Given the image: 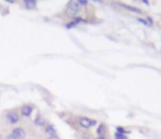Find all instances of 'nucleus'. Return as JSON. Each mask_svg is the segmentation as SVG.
Instances as JSON below:
<instances>
[{"label":"nucleus","mask_w":161,"mask_h":139,"mask_svg":"<svg viewBox=\"0 0 161 139\" xmlns=\"http://www.w3.org/2000/svg\"><path fill=\"white\" fill-rule=\"evenodd\" d=\"M12 134H13L17 139H24V138H25V130H24L23 128H15V129L12 131Z\"/></svg>","instance_id":"20e7f679"},{"label":"nucleus","mask_w":161,"mask_h":139,"mask_svg":"<svg viewBox=\"0 0 161 139\" xmlns=\"http://www.w3.org/2000/svg\"><path fill=\"white\" fill-rule=\"evenodd\" d=\"M114 139H128V136H127V134H122V133L115 131V134H114Z\"/></svg>","instance_id":"9b49d317"},{"label":"nucleus","mask_w":161,"mask_h":139,"mask_svg":"<svg viewBox=\"0 0 161 139\" xmlns=\"http://www.w3.org/2000/svg\"><path fill=\"white\" fill-rule=\"evenodd\" d=\"M76 2L81 5V7H85V5H88V0H76Z\"/></svg>","instance_id":"2eb2a0df"},{"label":"nucleus","mask_w":161,"mask_h":139,"mask_svg":"<svg viewBox=\"0 0 161 139\" xmlns=\"http://www.w3.org/2000/svg\"><path fill=\"white\" fill-rule=\"evenodd\" d=\"M7 3H10V4H13V3H15V0H5Z\"/></svg>","instance_id":"a211bd4d"},{"label":"nucleus","mask_w":161,"mask_h":139,"mask_svg":"<svg viewBox=\"0 0 161 139\" xmlns=\"http://www.w3.org/2000/svg\"><path fill=\"white\" fill-rule=\"evenodd\" d=\"M32 110H33V106H32V105H23L20 113H22L23 116L27 118V116H29V115L32 114Z\"/></svg>","instance_id":"423d86ee"},{"label":"nucleus","mask_w":161,"mask_h":139,"mask_svg":"<svg viewBox=\"0 0 161 139\" xmlns=\"http://www.w3.org/2000/svg\"><path fill=\"white\" fill-rule=\"evenodd\" d=\"M84 20L81 19V18H79V17H75L74 19H71V22L69 23V24H66V28H74V27H76L79 23H83Z\"/></svg>","instance_id":"6e6552de"},{"label":"nucleus","mask_w":161,"mask_h":139,"mask_svg":"<svg viewBox=\"0 0 161 139\" xmlns=\"http://www.w3.org/2000/svg\"><path fill=\"white\" fill-rule=\"evenodd\" d=\"M94 2H96V3H99V4H103V0H94Z\"/></svg>","instance_id":"412c9836"},{"label":"nucleus","mask_w":161,"mask_h":139,"mask_svg":"<svg viewBox=\"0 0 161 139\" xmlns=\"http://www.w3.org/2000/svg\"><path fill=\"white\" fill-rule=\"evenodd\" d=\"M7 118H8V120H9V123H10V124H15V123H18V121H19V115H18L15 111L8 113Z\"/></svg>","instance_id":"39448f33"},{"label":"nucleus","mask_w":161,"mask_h":139,"mask_svg":"<svg viewBox=\"0 0 161 139\" xmlns=\"http://www.w3.org/2000/svg\"><path fill=\"white\" fill-rule=\"evenodd\" d=\"M79 124H80L83 128L89 129V128L94 126V125L96 124V121H95L94 119H89V118H86V116H81V118L79 119Z\"/></svg>","instance_id":"7ed1b4c3"},{"label":"nucleus","mask_w":161,"mask_h":139,"mask_svg":"<svg viewBox=\"0 0 161 139\" xmlns=\"http://www.w3.org/2000/svg\"><path fill=\"white\" fill-rule=\"evenodd\" d=\"M117 131H118V133H122V134H128V133H130V131L126 130V129L122 128V126H117Z\"/></svg>","instance_id":"ddd939ff"},{"label":"nucleus","mask_w":161,"mask_h":139,"mask_svg":"<svg viewBox=\"0 0 161 139\" xmlns=\"http://www.w3.org/2000/svg\"><path fill=\"white\" fill-rule=\"evenodd\" d=\"M95 139H107V138H105V136H99V135H98V136H96Z\"/></svg>","instance_id":"aec40b11"},{"label":"nucleus","mask_w":161,"mask_h":139,"mask_svg":"<svg viewBox=\"0 0 161 139\" xmlns=\"http://www.w3.org/2000/svg\"><path fill=\"white\" fill-rule=\"evenodd\" d=\"M137 22L141 23V24H143V25H146V27H148V23H147V20L145 18H137Z\"/></svg>","instance_id":"4468645a"},{"label":"nucleus","mask_w":161,"mask_h":139,"mask_svg":"<svg viewBox=\"0 0 161 139\" xmlns=\"http://www.w3.org/2000/svg\"><path fill=\"white\" fill-rule=\"evenodd\" d=\"M48 139H60L57 135H52V136H48Z\"/></svg>","instance_id":"f3484780"},{"label":"nucleus","mask_w":161,"mask_h":139,"mask_svg":"<svg viewBox=\"0 0 161 139\" xmlns=\"http://www.w3.org/2000/svg\"><path fill=\"white\" fill-rule=\"evenodd\" d=\"M105 133H107V125L105 124H100L98 126V134H99V136H104Z\"/></svg>","instance_id":"9d476101"},{"label":"nucleus","mask_w":161,"mask_h":139,"mask_svg":"<svg viewBox=\"0 0 161 139\" xmlns=\"http://www.w3.org/2000/svg\"><path fill=\"white\" fill-rule=\"evenodd\" d=\"M45 133H46L48 136H52V135H56V134H57L55 126L51 125V124H47V125L45 126Z\"/></svg>","instance_id":"0eeeda50"},{"label":"nucleus","mask_w":161,"mask_h":139,"mask_svg":"<svg viewBox=\"0 0 161 139\" xmlns=\"http://www.w3.org/2000/svg\"><path fill=\"white\" fill-rule=\"evenodd\" d=\"M7 139H17V138H15V136H14L13 134H9V135L7 136Z\"/></svg>","instance_id":"dca6fc26"},{"label":"nucleus","mask_w":161,"mask_h":139,"mask_svg":"<svg viewBox=\"0 0 161 139\" xmlns=\"http://www.w3.org/2000/svg\"><path fill=\"white\" fill-rule=\"evenodd\" d=\"M145 19L147 20V23H148V27H153V23H155V22H153V19H152L150 15H147Z\"/></svg>","instance_id":"f8f14e48"},{"label":"nucleus","mask_w":161,"mask_h":139,"mask_svg":"<svg viewBox=\"0 0 161 139\" xmlns=\"http://www.w3.org/2000/svg\"><path fill=\"white\" fill-rule=\"evenodd\" d=\"M36 5H37L36 0H24V7L27 9H35Z\"/></svg>","instance_id":"1a4fd4ad"},{"label":"nucleus","mask_w":161,"mask_h":139,"mask_svg":"<svg viewBox=\"0 0 161 139\" xmlns=\"http://www.w3.org/2000/svg\"><path fill=\"white\" fill-rule=\"evenodd\" d=\"M114 4L118 5V7H121V8H123V9H126V10H128V12H131V13L142 14V10L140 8H137V7H132V5H128V4H124V3H119V2H115Z\"/></svg>","instance_id":"f03ea898"},{"label":"nucleus","mask_w":161,"mask_h":139,"mask_svg":"<svg viewBox=\"0 0 161 139\" xmlns=\"http://www.w3.org/2000/svg\"><path fill=\"white\" fill-rule=\"evenodd\" d=\"M142 3H143V4H146V5H148V4H150V3H148V0H142Z\"/></svg>","instance_id":"6ab92c4d"},{"label":"nucleus","mask_w":161,"mask_h":139,"mask_svg":"<svg viewBox=\"0 0 161 139\" xmlns=\"http://www.w3.org/2000/svg\"><path fill=\"white\" fill-rule=\"evenodd\" d=\"M81 10V5L76 2V0H70V3L67 4V8H66V15L71 17V18H75Z\"/></svg>","instance_id":"f257e3e1"}]
</instances>
